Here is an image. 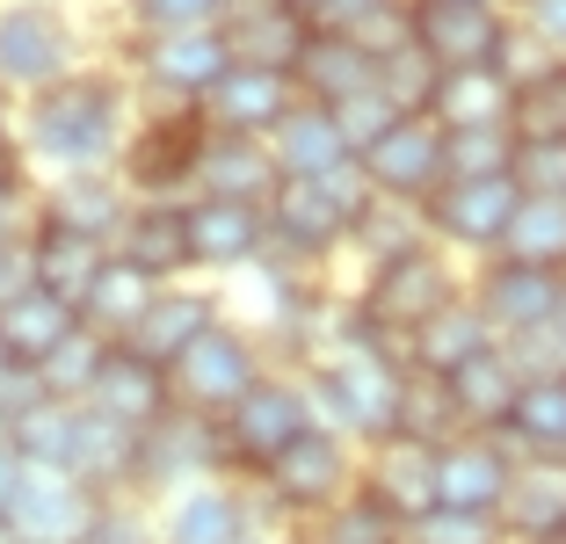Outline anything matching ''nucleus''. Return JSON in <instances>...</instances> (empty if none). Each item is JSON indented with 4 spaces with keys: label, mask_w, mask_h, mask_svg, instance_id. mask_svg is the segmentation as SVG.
Here are the masks:
<instances>
[{
    "label": "nucleus",
    "mask_w": 566,
    "mask_h": 544,
    "mask_svg": "<svg viewBox=\"0 0 566 544\" xmlns=\"http://www.w3.org/2000/svg\"><path fill=\"white\" fill-rule=\"evenodd\" d=\"M132 73H66L59 87L22 102L15 116V146L30 167H44L51 181H87V175H117L124 146H132Z\"/></svg>",
    "instance_id": "f257e3e1"
},
{
    "label": "nucleus",
    "mask_w": 566,
    "mask_h": 544,
    "mask_svg": "<svg viewBox=\"0 0 566 544\" xmlns=\"http://www.w3.org/2000/svg\"><path fill=\"white\" fill-rule=\"evenodd\" d=\"M356 487H364V443H349V436H334V429L313 421L298 443L254 479V501H262L269 523L305 530V523H319V515H334Z\"/></svg>",
    "instance_id": "f03ea898"
},
{
    "label": "nucleus",
    "mask_w": 566,
    "mask_h": 544,
    "mask_svg": "<svg viewBox=\"0 0 566 544\" xmlns=\"http://www.w3.org/2000/svg\"><path fill=\"white\" fill-rule=\"evenodd\" d=\"M370 211V181L356 167L327 181H283L276 197H269V254L283 262H327L356 240V218Z\"/></svg>",
    "instance_id": "7ed1b4c3"
},
{
    "label": "nucleus",
    "mask_w": 566,
    "mask_h": 544,
    "mask_svg": "<svg viewBox=\"0 0 566 544\" xmlns=\"http://www.w3.org/2000/svg\"><path fill=\"white\" fill-rule=\"evenodd\" d=\"M465 297V283H458V269H450L443 248H415V254H392V262H370L364 291L349 297L356 320H364L378 342L407 348V334L429 327L443 305H458Z\"/></svg>",
    "instance_id": "20e7f679"
},
{
    "label": "nucleus",
    "mask_w": 566,
    "mask_h": 544,
    "mask_svg": "<svg viewBox=\"0 0 566 544\" xmlns=\"http://www.w3.org/2000/svg\"><path fill=\"white\" fill-rule=\"evenodd\" d=\"M313 429V399H305L298 370H269L248 399H240L226 421H218V450H226V479H262L283 450Z\"/></svg>",
    "instance_id": "39448f33"
},
{
    "label": "nucleus",
    "mask_w": 566,
    "mask_h": 544,
    "mask_svg": "<svg viewBox=\"0 0 566 544\" xmlns=\"http://www.w3.org/2000/svg\"><path fill=\"white\" fill-rule=\"evenodd\" d=\"M66 73H81V30L59 0H0V87L44 95Z\"/></svg>",
    "instance_id": "423d86ee"
},
{
    "label": "nucleus",
    "mask_w": 566,
    "mask_h": 544,
    "mask_svg": "<svg viewBox=\"0 0 566 544\" xmlns=\"http://www.w3.org/2000/svg\"><path fill=\"white\" fill-rule=\"evenodd\" d=\"M262 378H269V363H262V348H254V334L240 327V320H218V327L203 334L175 370H167V393H175L182 414L226 421V414H233Z\"/></svg>",
    "instance_id": "0eeeda50"
},
{
    "label": "nucleus",
    "mask_w": 566,
    "mask_h": 544,
    "mask_svg": "<svg viewBox=\"0 0 566 544\" xmlns=\"http://www.w3.org/2000/svg\"><path fill=\"white\" fill-rule=\"evenodd\" d=\"M203 116L197 109H153L124 146L117 181L138 203H189L197 197V160H203Z\"/></svg>",
    "instance_id": "6e6552de"
},
{
    "label": "nucleus",
    "mask_w": 566,
    "mask_h": 544,
    "mask_svg": "<svg viewBox=\"0 0 566 544\" xmlns=\"http://www.w3.org/2000/svg\"><path fill=\"white\" fill-rule=\"evenodd\" d=\"M559 291L566 276L531 262H480V283H472V305L494 327L501 348H552V320H559Z\"/></svg>",
    "instance_id": "1a4fd4ad"
},
{
    "label": "nucleus",
    "mask_w": 566,
    "mask_h": 544,
    "mask_svg": "<svg viewBox=\"0 0 566 544\" xmlns=\"http://www.w3.org/2000/svg\"><path fill=\"white\" fill-rule=\"evenodd\" d=\"M421 211H429V232H436L443 254H486V262H494L501 240H509V226H516V211H523V181L516 175L443 181Z\"/></svg>",
    "instance_id": "9d476101"
},
{
    "label": "nucleus",
    "mask_w": 566,
    "mask_h": 544,
    "mask_svg": "<svg viewBox=\"0 0 566 544\" xmlns=\"http://www.w3.org/2000/svg\"><path fill=\"white\" fill-rule=\"evenodd\" d=\"M226 36L218 30H182V36H138L132 51V87H146L153 109H197L226 81Z\"/></svg>",
    "instance_id": "9b49d317"
},
{
    "label": "nucleus",
    "mask_w": 566,
    "mask_h": 544,
    "mask_svg": "<svg viewBox=\"0 0 566 544\" xmlns=\"http://www.w3.org/2000/svg\"><path fill=\"white\" fill-rule=\"evenodd\" d=\"M509 8L501 0H415V44L443 73H486L509 44Z\"/></svg>",
    "instance_id": "f8f14e48"
},
{
    "label": "nucleus",
    "mask_w": 566,
    "mask_h": 544,
    "mask_svg": "<svg viewBox=\"0 0 566 544\" xmlns=\"http://www.w3.org/2000/svg\"><path fill=\"white\" fill-rule=\"evenodd\" d=\"M160 544H248L254 530L269 523L262 501H254L248 479H203V487H182V494L160 501Z\"/></svg>",
    "instance_id": "ddd939ff"
},
{
    "label": "nucleus",
    "mask_w": 566,
    "mask_h": 544,
    "mask_svg": "<svg viewBox=\"0 0 566 544\" xmlns=\"http://www.w3.org/2000/svg\"><path fill=\"white\" fill-rule=\"evenodd\" d=\"M443 153H450V138H443L436 116H400V124H392L364 160H356V175L370 181V197L429 203L436 189H443Z\"/></svg>",
    "instance_id": "4468645a"
},
{
    "label": "nucleus",
    "mask_w": 566,
    "mask_h": 544,
    "mask_svg": "<svg viewBox=\"0 0 566 544\" xmlns=\"http://www.w3.org/2000/svg\"><path fill=\"white\" fill-rule=\"evenodd\" d=\"M226 472V450H218V421L203 414H167L138 436V494H182V487H203V479Z\"/></svg>",
    "instance_id": "2eb2a0df"
},
{
    "label": "nucleus",
    "mask_w": 566,
    "mask_h": 544,
    "mask_svg": "<svg viewBox=\"0 0 566 544\" xmlns=\"http://www.w3.org/2000/svg\"><path fill=\"white\" fill-rule=\"evenodd\" d=\"M356 494L378 515H392L400 530H415L421 515H436V443H407V436H385L364 450V487Z\"/></svg>",
    "instance_id": "dca6fc26"
},
{
    "label": "nucleus",
    "mask_w": 566,
    "mask_h": 544,
    "mask_svg": "<svg viewBox=\"0 0 566 544\" xmlns=\"http://www.w3.org/2000/svg\"><path fill=\"white\" fill-rule=\"evenodd\" d=\"M509 472H516V450L501 443V436H450V443L436 450V509L501 515Z\"/></svg>",
    "instance_id": "f3484780"
},
{
    "label": "nucleus",
    "mask_w": 566,
    "mask_h": 544,
    "mask_svg": "<svg viewBox=\"0 0 566 544\" xmlns=\"http://www.w3.org/2000/svg\"><path fill=\"white\" fill-rule=\"evenodd\" d=\"M189 254L203 276H248L269 262V211L226 197H189Z\"/></svg>",
    "instance_id": "a211bd4d"
},
{
    "label": "nucleus",
    "mask_w": 566,
    "mask_h": 544,
    "mask_svg": "<svg viewBox=\"0 0 566 544\" xmlns=\"http://www.w3.org/2000/svg\"><path fill=\"white\" fill-rule=\"evenodd\" d=\"M218 36H226V59H233V66L298 73V51L313 44V22L291 15L283 0H233L226 22H218Z\"/></svg>",
    "instance_id": "6ab92c4d"
},
{
    "label": "nucleus",
    "mask_w": 566,
    "mask_h": 544,
    "mask_svg": "<svg viewBox=\"0 0 566 544\" xmlns=\"http://www.w3.org/2000/svg\"><path fill=\"white\" fill-rule=\"evenodd\" d=\"M95 509H102V494H87L81 479L36 472L30 464V479H22V494H15V509H8V523H0V537L8 544H73Z\"/></svg>",
    "instance_id": "aec40b11"
},
{
    "label": "nucleus",
    "mask_w": 566,
    "mask_h": 544,
    "mask_svg": "<svg viewBox=\"0 0 566 544\" xmlns=\"http://www.w3.org/2000/svg\"><path fill=\"white\" fill-rule=\"evenodd\" d=\"M269 146V160H276V175L283 181H327V175H342V167H356V153H349V138H342V124H334V109L327 102H291L283 109V124L262 138Z\"/></svg>",
    "instance_id": "412c9836"
},
{
    "label": "nucleus",
    "mask_w": 566,
    "mask_h": 544,
    "mask_svg": "<svg viewBox=\"0 0 566 544\" xmlns=\"http://www.w3.org/2000/svg\"><path fill=\"white\" fill-rule=\"evenodd\" d=\"M298 102L291 73H254V66H226V81L197 102L203 132H226V138H269L283 124V109Z\"/></svg>",
    "instance_id": "4be33fe9"
},
{
    "label": "nucleus",
    "mask_w": 566,
    "mask_h": 544,
    "mask_svg": "<svg viewBox=\"0 0 566 544\" xmlns=\"http://www.w3.org/2000/svg\"><path fill=\"white\" fill-rule=\"evenodd\" d=\"M218 320H226L218 291H203V283H167L124 348H132V356H146V363H160V370H175V363H182L189 348H197L203 334L218 327Z\"/></svg>",
    "instance_id": "5701e85b"
},
{
    "label": "nucleus",
    "mask_w": 566,
    "mask_h": 544,
    "mask_svg": "<svg viewBox=\"0 0 566 544\" xmlns=\"http://www.w3.org/2000/svg\"><path fill=\"white\" fill-rule=\"evenodd\" d=\"M117 262H132L153 283H189L197 254H189V203H132V218L117 226Z\"/></svg>",
    "instance_id": "b1692460"
},
{
    "label": "nucleus",
    "mask_w": 566,
    "mask_h": 544,
    "mask_svg": "<svg viewBox=\"0 0 566 544\" xmlns=\"http://www.w3.org/2000/svg\"><path fill=\"white\" fill-rule=\"evenodd\" d=\"M102 269H109V240H87V232H73V226L30 218V283L36 291H51L59 305L81 313Z\"/></svg>",
    "instance_id": "393cba45"
},
{
    "label": "nucleus",
    "mask_w": 566,
    "mask_h": 544,
    "mask_svg": "<svg viewBox=\"0 0 566 544\" xmlns=\"http://www.w3.org/2000/svg\"><path fill=\"white\" fill-rule=\"evenodd\" d=\"M509 544H559L566 537V458H516L501 501Z\"/></svg>",
    "instance_id": "a878e982"
},
{
    "label": "nucleus",
    "mask_w": 566,
    "mask_h": 544,
    "mask_svg": "<svg viewBox=\"0 0 566 544\" xmlns=\"http://www.w3.org/2000/svg\"><path fill=\"white\" fill-rule=\"evenodd\" d=\"M276 189H283V175H276V160H269L262 138H226V132L203 138L197 197H226V203H254V211H269Z\"/></svg>",
    "instance_id": "bb28decb"
},
{
    "label": "nucleus",
    "mask_w": 566,
    "mask_h": 544,
    "mask_svg": "<svg viewBox=\"0 0 566 544\" xmlns=\"http://www.w3.org/2000/svg\"><path fill=\"white\" fill-rule=\"evenodd\" d=\"M450 385V407H458V429L465 436H501L509 429V414H516V393H523V363L509 356V348H486V356H472Z\"/></svg>",
    "instance_id": "cd10ccee"
},
{
    "label": "nucleus",
    "mask_w": 566,
    "mask_h": 544,
    "mask_svg": "<svg viewBox=\"0 0 566 544\" xmlns=\"http://www.w3.org/2000/svg\"><path fill=\"white\" fill-rule=\"evenodd\" d=\"M486 348H501L494 342V327L480 320V305H472V291L458 297V305H443V313L429 320V327H415L407 334V370H421V378H458L472 356H486Z\"/></svg>",
    "instance_id": "c85d7f7f"
},
{
    "label": "nucleus",
    "mask_w": 566,
    "mask_h": 544,
    "mask_svg": "<svg viewBox=\"0 0 566 544\" xmlns=\"http://www.w3.org/2000/svg\"><path fill=\"white\" fill-rule=\"evenodd\" d=\"M95 414H109V421H124V429H138L146 436L153 421H167L175 414V393H167V370L160 363H146V356H132V348H117L109 356V370H102V385H95V399H87Z\"/></svg>",
    "instance_id": "c756f323"
},
{
    "label": "nucleus",
    "mask_w": 566,
    "mask_h": 544,
    "mask_svg": "<svg viewBox=\"0 0 566 544\" xmlns=\"http://www.w3.org/2000/svg\"><path fill=\"white\" fill-rule=\"evenodd\" d=\"M73 327H81V313H73V305H59L51 291L22 283L15 297H0V363H30V370H36V363L66 342Z\"/></svg>",
    "instance_id": "7c9ffc66"
},
{
    "label": "nucleus",
    "mask_w": 566,
    "mask_h": 544,
    "mask_svg": "<svg viewBox=\"0 0 566 544\" xmlns=\"http://www.w3.org/2000/svg\"><path fill=\"white\" fill-rule=\"evenodd\" d=\"M501 443L516 458H566V370H531Z\"/></svg>",
    "instance_id": "2f4dec72"
},
{
    "label": "nucleus",
    "mask_w": 566,
    "mask_h": 544,
    "mask_svg": "<svg viewBox=\"0 0 566 544\" xmlns=\"http://www.w3.org/2000/svg\"><path fill=\"white\" fill-rule=\"evenodd\" d=\"M291 87H298L305 102H327V109H334V102H349V95H364V87H378V66H370V59L342 30H313V44L298 51Z\"/></svg>",
    "instance_id": "473e14b6"
},
{
    "label": "nucleus",
    "mask_w": 566,
    "mask_h": 544,
    "mask_svg": "<svg viewBox=\"0 0 566 544\" xmlns=\"http://www.w3.org/2000/svg\"><path fill=\"white\" fill-rule=\"evenodd\" d=\"M132 189H124L117 175H87V181H51V197L36 218H51V226H73L87 232V240H109L117 248V226L132 218Z\"/></svg>",
    "instance_id": "72a5a7b5"
},
{
    "label": "nucleus",
    "mask_w": 566,
    "mask_h": 544,
    "mask_svg": "<svg viewBox=\"0 0 566 544\" xmlns=\"http://www.w3.org/2000/svg\"><path fill=\"white\" fill-rule=\"evenodd\" d=\"M167 283H153V276H138L132 262H117V254H109V269H102L95 276V291H87V305H81V327H95L102 342H132L138 334V320L153 313V297H160Z\"/></svg>",
    "instance_id": "f704fd0d"
},
{
    "label": "nucleus",
    "mask_w": 566,
    "mask_h": 544,
    "mask_svg": "<svg viewBox=\"0 0 566 544\" xmlns=\"http://www.w3.org/2000/svg\"><path fill=\"white\" fill-rule=\"evenodd\" d=\"M509 109H516V87L486 66V73H443L429 116L443 132H494V124H509Z\"/></svg>",
    "instance_id": "c9c22d12"
},
{
    "label": "nucleus",
    "mask_w": 566,
    "mask_h": 544,
    "mask_svg": "<svg viewBox=\"0 0 566 544\" xmlns=\"http://www.w3.org/2000/svg\"><path fill=\"white\" fill-rule=\"evenodd\" d=\"M109 356H117V342H102L95 327H73L66 342H59L44 363H36V378H44L51 399L87 407V399H95V385H102V370H109Z\"/></svg>",
    "instance_id": "e433bc0d"
},
{
    "label": "nucleus",
    "mask_w": 566,
    "mask_h": 544,
    "mask_svg": "<svg viewBox=\"0 0 566 544\" xmlns=\"http://www.w3.org/2000/svg\"><path fill=\"white\" fill-rule=\"evenodd\" d=\"M501 262H531V269H552L566 276V197H531L523 189V211L501 240Z\"/></svg>",
    "instance_id": "4c0bfd02"
},
{
    "label": "nucleus",
    "mask_w": 566,
    "mask_h": 544,
    "mask_svg": "<svg viewBox=\"0 0 566 544\" xmlns=\"http://www.w3.org/2000/svg\"><path fill=\"white\" fill-rule=\"evenodd\" d=\"M364 262H392V254H415V248H436L429 232V211L421 203H392V197H370V211L356 218V240H349Z\"/></svg>",
    "instance_id": "58836bf2"
},
{
    "label": "nucleus",
    "mask_w": 566,
    "mask_h": 544,
    "mask_svg": "<svg viewBox=\"0 0 566 544\" xmlns=\"http://www.w3.org/2000/svg\"><path fill=\"white\" fill-rule=\"evenodd\" d=\"M8 443H15L22 458L36 464V472H66V479H73V450H81V407H66V399H44L30 421H15V429H8Z\"/></svg>",
    "instance_id": "ea45409f"
},
{
    "label": "nucleus",
    "mask_w": 566,
    "mask_h": 544,
    "mask_svg": "<svg viewBox=\"0 0 566 544\" xmlns=\"http://www.w3.org/2000/svg\"><path fill=\"white\" fill-rule=\"evenodd\" d=\"M392 436H407V443H436V450H443L450 436H465V429H458V407H450V385L407 370V393H400V421H392Z\"/></svg>",
    "instance_id": "a19ab883"
},
{
    "label": "nucleus",
    "mask_w": 566,
    "mask_h": 544,
    "mask_svg": "<svg viewBox=\"0 0 566 544\" xmlns=\"http://www.w3.org/2000/svg\"><path fill=\"white\" fill-rule=\"evenodd\" d=\"M443 181H486V175H516V132L494 124V132H443Z\"/></svg>",
    "instance_id": "79ce46f5"
},
{
    "label": "nucleus",
    "mask_w": 566,
    "mask_h": 544,
    "mask_svg": "<svg viewBox=\"0 0 566 544\" xmlns=\"http://www.w3.org/2000/svg\"><path fill=\"white\" fill-rule=\"evenodd\" d=\"M509 132H516V153L523 146H559L566 138V66L537 87H516V109H509Z\"/></svg>",
    "instance_id": "37998d69"
},
{
    "label": "nucleus",
    "mask_w": 566,
    "mask_h": 544,
    "mask_svg": "<svg viewBox=\"0 0 566 544\" xmlns=\"http://www.w3.org/2000/svg\"><path fill=\"white\" fill-rule=\"evenodd\" d=\"M298 544H407V530L392 523V515H378L364 494H349L334 515L305 523V530H298Z\"/></svg>",
    "instance_id": "c03bdc74"
},
{
    "label": "nucleus",
    "mask_w": 566,
    "mask_h": 544,
    "mask_svg": "<svg viewBox=\"0 0 566 544\" xmlns=\"http://www.w3.org/2000/svg\"><path fill=\"white\" fill-rule=\"evenodd\" d=\"M138 36H182V30H218L233 0H124Z\"/></svg>",
    "instance_id": "a18cd8bd"
},
{
    "label": "nucleus",
    "mask_w": 566,
    "mask_h": 544,
    "mask_svg": "<svg viewBox=\"0 0 566 544\" xmlns=\"http://www.w3.org/2000/svg\"><path fill=\"white\" fill-rule=\"evenodd\" d=\"M509 15H516V8H509ZM559 66H566V59L545 44V36L523 30V22H509V44H501V59H494L501 81H509V87H537V81H552Z\"/></svg>",
    "instance_id": "49530a36"
},
{
    "label": "nucleus",
    "mask_w": 566,
    "mask_h": 544,
    "mask_svg": "<svg viewBox=\"0 0 566 544\" xmlns=\"http://www.w3.org/2000/svg\"><path fill=\"white\" fill-rule=\"evenodd\" d=\"M334 124H342V138H349V153L364 160L370 146H378L392 124H400V109H392V95L385 87H364V95H349V102H334Z\"/></svg>",
    "instance_id": "de8ad7c7"
},
{
    "label": "nucleus",
    "mask_w": 566,
    "mask_h": 544,
    "mask_svg": "<svg viewBox=\"0 0 566 544\" xmlns=\"http://www.w3.org/2000/svg\"><path fill=\"white\" fill-rule=\"evenodd\" d=\"M73 544H160V523H153L132 494H109L95 515H87V530Z\"/></svg>",
    "instance_id": "09e8293b"
},
{
    "label": "nucleus",
    "mask_w": 566,
    "mask_h": 544,
    "mask_svg": "<svg viewBox=\"0 0 566 544\" xmlns=\"http://www.w3.org/2000/svg\"><path fill=\"white\" fill-rule=\"evenodd\" d=\"M407 544H509L501 515H458V509H436L407 530Z\"/></svg>",
    "instance_id": "8fccbe9b"
},
{
    "label": "nucleus",
    "mask_w": 566,
    "mask_h": 544,
    "mask_svg": "<svg viewBox=\"0 0 566 544\" xmlns=\"http://www.w3.org/2000/svg\"><path fill=\"white\" fill-rule=\"evenodd\" d=\"M44 378H36L30 363H0V429H15V421H30L36 407H44Z\"/></svg>",
    "instance_id": "3c124183"
},
{
    "label": "nucleus",
    "mask_w": 566,
    "mask_h": 544,
    "mask_svg": "<svg viewBox=\"0 0 566 544\" xmlns=\"http://www.w3.org/2000/svg\"><path fill=\"white\" fill-rule=\"evenodd\" d=\"M30 283V226H22V203L0 211V297H15Z\"/></svg>",
    "instance_id": "603ef678"
},
{
    "label": "nucleus",
    "mask_w": 566,
    "mask_h": 544,
    "mask_svg": "<svg viewBox=\"0 0 566 544\" xmlns=\"http://www.w3.org/2000/svg\"><path fill=\"white\" fill-rule=\"evenodd\" d=\"M516 181L531 197H566V138L559 146H523L516 153Z\"/></svg>",
    "instance_id": "864d4df0"
},
{
    "label": "nucleus",
    "mask_w": 566,
    "mask_h": 544,
    "mask_svg": "<svg viewBox=\"0 0 566 544\" xmlns=\"http://www.w3.org/2000/svg\"><path fill=\"white\" fill-rule=\"evenodd\" d=\"M516 22H523V30H537L566 59V0H516Z\"/></svg>",
    "instance_id": "5fc2aeb1"
},
{
    "label": "nucleus",
    "mask_w": 566,
    "mask_h": 544,
    "mask_svg": "<svg viewBox=\"0 0 566 544\" xmlns=\"http://www.w3.org/2000/svg\"><path fill=\"white\" fill-rule=\"evenodd\" d=\"M22 479H30V458H22V450L8 443V436H0V523H8V509H15Z\"/></svg>",
    "instance_id": "6e6d98bb"
},
{
    "label": "nucleus",
    "mask_w": 566,
    "mask_h": 544,
    "mask_svg": "<svg viewBox=\"0 0 566 544\" xmlns=\"http://www.w3.org/2000/svg\"><path fill=\"white\" fill-rule=\"evenodd\" d=\"M370 8H385V0H319V22H313V30H349V22H364Z\"/></svg>",
    "instance_id": "4d7b16f0"
},
{
    "label": "nucleus",
    "mask_w": 566,
    "mask_h": 544,
    "mask_svg": "<svg viewBox=\"0 0 566 544\" xmlns=\"http://www.w3.org/2000/svg\"><path fill=\"white\" fill-rule=\"evenodd\" d=\"M22 146H0V211H8V203H22Z\"/></svg>",
    "instance_id": "13d9d810"
},
{
    "label": "nucleus",
    "mask_w": 566,
    "mask_h": 544,
    "mask_svg": "<svg viewBox=\"0 0 566 544\" xmlns=\"http://www.w3.org/2000/svg\"><path fill=\"white\" fill-rule=\"evenodd\" d=\"M248 544H298V530H283V523H262Z\"/></svg>",
    "instance_id": "bf43d9fd"
},
{
    "label": "nucleus",
    "mask_w": 566,
    "mask_h": 544,
    "mask_svg": "<svg viewBox=\"0 0 566 544\" xmlns=\"http://www.w3.org/2000/svg\"><path fill=\"white\" fill-rule=\"evenodd\" d=\"M0 146H15V102H8V87H0Z\"/></svg>",
    "instance_id": "052dcab7"
},
{
    "label": "nucleus",
    "mask_w": 566,
    "mask_h": 544,
    "mask_svg": "<svg viewBox=\"0 0 566 544\" xmlns=\"http://www.w3.org/2000/svg\"><path fill=\"white\" fill-rule=\"evenodd\" d=\"M552 356L566 363V291H559V320H552Z\"/></svg>",
    "instance_id": "680f3d73"
},
{
    "label": "nucleus",
    "mask_w": 566,
    "mask_h": 544,
    "mask_svg": "<svg viewBox=\"0 0 566 544\" xmlns=\"http://www.w3.org/2000/svg\"><path fill=\"white\" fill-rule=\"evenodd\" d=\"M291 15H305V22H319V0H283Z\"/></svg>",
    "instance_id": "e2e57ef3"
},
{
    "label": "nucleus",
    "mask_w": 566,
    "mask_h": 544,
    "mask_svg": "<svg viewBox=\"0 0 566 544\" xmlns=\"http://www.w3.org/2000/svg\"><path fill=\"white\" fill-rule=\"evenodd\" d=\"M509 8H516V0H509Z\"/></svg>",
    "instance_id": "0e129e2a"
},
{
    "label": "nucleus",
    "mask_w": 566,
    "mask_h": 544,
    "mask_svg": "<svg viewBox=\"0 0 566 544\" xmlns=\"http://www.w3.org/2000/svg\"><path fill=\"white\" fill-rule=\"evenodd\" d=\"M501 8H509V0H501Z\"/></svg>",
    "instance_id": "69168bd1"
},
{
    "label": "nucleus",
    "mask_w": 566,
    "mask_h": 544,
    "mask_svg": "<svg viewBox=\"0 0 566 544\" xmlns=\"http://www.w3.org/2000/svg\"><path fill=\"white\" fill-rule=\"evenodd\" d=\"M0 436H8V429H0Z\"/></svg>",
    "instance_id": "338daca9"
}]
</instances>
